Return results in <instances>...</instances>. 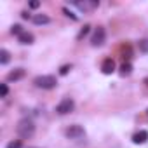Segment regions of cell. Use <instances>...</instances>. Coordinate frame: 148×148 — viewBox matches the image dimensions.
I'll list each match as a JSON object with an SVG mask.
<instances>
[{
  "instance_id": "1",
  "label": "cell",
  "mask_w": 148,
  "mask_h": 148,
  "mask_svg": "<svg viewBox=\"0 0 148 148\" xmlns=\"http://www.w3.org/2000/svg\"><path fill=\"white\" fill-rule=\"evenodd\" d=\"M16 132H18L19 138L28 139V138H32L35 134V124L30 119H21L18 122V125H16Z\"/></svg>"
},
{
  "instance_id": "2",
  "label": "cell",
  "mask_w": 148,
  "mask_h": 148,
  "mask_svg": "<svg viewBox=\"0 0 148 148\" xmlns=\"http://www.w3.org/2000/svg\"><path fill=\"white\" fill-rule=\"evenodd\" d=\"M33 84L38 89H54L58 82H56V77H52V75H38V77H35Z\"/></svg>"
},
{
  "instance_id": "3",
  "label": "cell",
  "mask_w": 148,
  "mask_h": 148,
  "mask_svg": "<svg viewBox=\"0 0 148 148\" xmlns=\"http://www.w3.org/2000/svg\"><path fill=\"white\" fill-rule=\"evenodd\" d=\"M73 108H75V103H73V99H71V98H63L61 103L56 106V112H58L59 115H66V113L73 112Z\"/></svg>"
},
{
  "instance_id": "4",
  "label": "cell",
  "mask_w": 148,
  "mask_h": 148,
  "mask_svg": "<svg viewBox=\"0 0 148 148\" xmlns=\"http://www.w3.org/2000/svg\"><path fill=\"white\" fill-rule=\"evenodd\" d=\"M84 134H86L84 127H82V125H77V124L64 129V136H66L68 139H79V138H82Z\"/></svg>"
},
{
  "instance_id": "5",
  "label": "cell",
  "mask_w": 148,
  "mask_h": 148,
  "mask_svg": "<svg viewBox=\"0 0 148 148\" xmlns=\"http://www.w3.org/2000/svg\"><path fill=\"white\" fill-rule=\"evenodd\" d=\"M105 38H106L105 28L98 26V28H96V32H94V35H92V38H91V44H92V47H101V45L105 44Z\"/></svg>"
},
{
  "instance_id": "6",
  "label": "cell",
  "mask_w": 148,
  "mask_h": 148,
  "mask_svg": "<svg viewBox=\"0 0 148 148\" xmlns=\"http://www.w3.org/2000/svg\"><path fill=\"white\" fill-rule=\"evenodd\" d=\"M99 5L98 0H84V2H75V7H79L80 11H94Z\"/></svg>"
},
{
  "instance_id": "7",
  "label": "cell",
  "mask_w": 148,
  "mask_h": 148,
  "mask_svg": "<svg viewBox=\"0 0 148 148\" xmlns=\"http://www.w3.org/2000/svg\"><path fill=\"white\" fill-rule=\"evenodd\" d=\"M101 70H103L105 75H112V73L115 71V61L112 58H106L103 61V64H101Z\"/></svg>"
},
{
  "instance_id": "8",
  "label": "cell",
  "mask_w": 148,
  "mask_h": 148,
  "mask_svg": "<svg viewBox=\"0 0 148 148\" xmlns=\"http://www.w3.org/2000/svg\"><path fill=\"white\" fill-rule=\"evenodd\" d=\"M23 77H25V70H23V68H18V70L11 71L9 75H7V80H9V82H16V80H21Z\"/></svg>"
},
{
  "instance_id": "9",
  "label": "cell",
  "mask_w": 148,
  "mask_h": 148,
  "mask_svg": "<svg viewBox=\"0 0 148 148\" xmlns=\"http://www.w3.org/2000/svg\"><path fill=\"white\" fill-rule=\"evenodd\" d=\"M146 139H148V132L146 131H139V132H136L132 136V143H136V145H143V143H146Z\"/></svg>"
},
{
  "instance_id": "10",
  "label": "cell",
  "mask_w": 148,
  "mask_h": 148,
  "mask_svg": "<svg viewBox=\"0 0 148 148\" xmlns=\"http://www.w3.org/2000/svg\"><path fill=\"white\" fill-rule=\"evenodd\" d=\"M18 40H19V44H23V45H30V44H33V35L28 33V32H23V33L18 37Z\"/></svg>"
},
{
  "instance_id": "11",
  "label": "cell",
  "mask_w": 148,
  "mask_h": 148,
  "mask_svg": "<svg viewBox=\"0 0 148 148\" xmlns=\"http://www.w3.org/2000/svg\"><path fill=\"white\" fill-rule=\"evenodd\" d=\"M33 23L35 25H47V23H51V18L45 16V14H35L33 16Z\"/></svg>"
},
{
  "instance_id": "12",
  "label": "cell",
  "mask_w": 148,
  "mask_h": 148,
  "mask_svg": "<svg viewBox=\"0 0 148 148\" xmlns=\"http://www.w3.org/2000/svg\"><path fill=\"white\" fill-rule=\"evenodd\" d=\"M11 61V54L5 51V49H2V51H0V63H2V64H7Z\"/></svg>"
},
{
  "instance_id": "13",
  "label": "cell",
  "mask_w": 148,
  "mask_h": 148,
  "mask_svg": "<svg viewBox=\"0 0 148 148\" xmlns=\"http://www.w3.org/2000/svg\"><path fill=\"white\" fill-rule=\"evenodd\" d=\"M132 71V66L129 64V63H124L122 66H120V75L122 77H125V75H129V73Z\"/></svg>"
},
{
  "instance_id": "14",
  "label": "cell",
  "mask_w": 148,
  "mask_h": 148,
  "mask_svg": "<svg viewBox=\"0 0 148 148\" xmlns=\"http://www.w3.org/2000/svg\"><path fill=\"white\" fill-rule=\"evenodd\" d=\"M89 30H91V26H89V25H86V26H84V28L80 30V33L77 35V38H79V40H82V38H84V37H86V35L89 33Z\"/></svg>"
},
{
  "instance_id": "15",
  "label": "cell",
  "mask_w": 148,
  "mask_h": 148,
  "mask_svg": "<svg viewBox=\"0 0 148 148\" xmlns=\"http://www.w3.org/2000/svg\"><path fill=\"white\" fill-rule=\"evenodd\" d=\"M21 146H23L21 139H14V141H9L7 143V148H21Z\"/></svg>"
},
{
  "instance_id": "16",
  "label": "cell",
  "mask_w": 148,
  "mask_h": 148,
  "mask_svg": "<svg viewBox=\"0 0 148 148\" xmlns=\"http://www.w3.org/2000/svg\"><path fill=\"white\" fill-rule=\"evenodd\" d=\"M11 33H12V35H18V37H19V35L23 33V28H21L19 25H14V26L11 28Z\"/></svg>"
},
{
  "instance_id": "17",
  "label": "cell",
  "mask_w": 148,
  "mask_h": 148,
  "mask_svg": "<svg viewBox=\"0 0 148 148\" xmlns=\"http://www.w3.org/2000/svg\"><path fill=\"white\" fill-rule=\"evenodd\" d=\"M7 92H9V89H7V84H2V86H0V96H2V98H5V96H7Z\"/></svg>"
},
{
  "instance_id": "18",
  "label": "cell",
  "mask_w": 148,
  "mask_h": 148,
  "mask_svg": "<svg viewBox=\"0 0 148 148\" xmlns=\"http://www.w3.org/2000/svg\"><path fill=\"white\" fill-rule=\"evenodd\" d=\"M139 49H141L143 52H148V40H141V42H139Z\"/></svg>"
},
{
  "instance_id": "19",
  "label": "cell",
  "mask_w": 148,
  "mask_h": 148,
  "mask_svg": "<svg viewBox=\"0 0 148 148\" xmlns=\"http://www.w3.org/2000/svg\"><path fill=\"white\" fill-rule=\"evenodd\" d=\"M71 70V64H64V66H61V70H59V73L61 75H66V73Z\"/></svg>"
},
{
  "instance_id": "20",
  "label": "cell",
  "mask_w": 148,
  "mask_h": 148,
  "mask_svg": "<svg viewBox=\"0 0 148 148\" xmlns=\"http://www.w3.org/2000/svg\"><path fill=\"white\" fill-rule=\"evenodd\" d=\"M63 12H64V14H66V16H68V18H71V19H73V21H77V16H75V14H71V12H70V11H68V9H66V7H64V9H63Z\"/></svg>"
},
{
  "instance_id": "21",
  "label": "cell",
  "mask_w": 148,
  "mask_h": 148,
  "mask_svg": "<svg viewBox=\"0 0 148 148\" xmlns=\"http://www.w3.org/2000/svg\"><path fill=\"white\" fill-rule=\"evenodd\" d=\"M30 7H32V9H37V7H40V2L33 0V2H30Z\"/></svg>"
},
{
  "instance_id": "22",
  "label": "cell",
  "mask_w": 148,
  "mask_h": 148,
  "mask_svg": "<svg viewBox=\"0 0 148 148\" xmlns=\"http://www.w3.org/2000/svg\"><path fill=\"white\" fill-rule=\"evenodd\" d=\"M21 18H23V19H28V18H30V14L25 11V12H21Z\"/></svg>"
},
{
  "instance_id": "23",
  "label": "cell",
  "mask_w": 148,
  "mask_h": 148,
  "mask_svg": "<svg viewBox=\"0 0 148 148\" xmlns=\"http://www.w3.org/2000/svg\"><path fill=\"white\" fill-rule=\"evenodd\" d=\"M145 82H146V86H148V79H146V80H145Z\"/></svg>"
},
{
  "instance_id": "24",
  "label": "cell",
  "mask_w": 148,
  "mask_h": 148,
  "mask_svg": "<svg viewBox=\"0 0 148 148\" xmlns=\"http://www.w3.org/2000/svg\"><path fill=\"white\" fill-rule=\"evenodd\" d=\"M146 115H148V110H146Z\"/></svg>"
}]
</instances>
